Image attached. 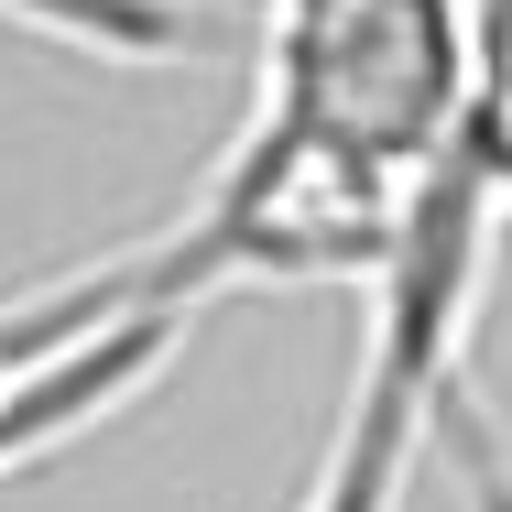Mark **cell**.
I'll return each instance as SVG.
<instances>
[{"instance_id":"4","label":"cell","mask_w":512,"mask_h":512,"mask_svg":"<svg viewBox=\"0 0 512 512\" xmlns=\"http://www.w3.org/2000/svg\"><path fill=\"white\" fill-rule=\"evenodd\" d=\"M0 22H22L66 55H99V66H175L207 44L197 0H0Z\"/></svg>"},{"instance_id":"2","label":"cell","mask_w":512,"mask_h":512,"mask_svg":"<svg viewBox=\"0 0 512 512\" xmlns=\"http://www.w3.org/2000/svg\"><path fill=\"white\" fill-rule=\"evenodd\" d=\"M502 142H512V0H480V99L404 207V240L371 284L349 404L327 425L295 512H404L414 469L469 382V306H480L491 229H502Z\"/></svg>"},{"instance_id":"3","label":"cell","mask_w":512,"mask_h":512,"mask_svg":"<svg viewBox=\"0 0 512 512\" xmlns=\"http://www.w3.org/2000/svg\"><path fill=\"white\" fill-rule=\"evenodd\" d=\"M197 316L186 306H153L131 251L120 262H88L66 284H33L0 306V480H22L33 458H55L66 436H88L131 404L175 338Z\"/></svg>"},{"instance_id":"1","label":"cell","mask_w":512,"mask_h":512,"mask_svg":"<svg viewBox=\"0 0 512 512\" xmlns=\"http://www.w3.org/2000/svg\"><path fill=\"white\" fill-rule=\"evenodd\" d=\"M251 120L197 207L131 251L153 306L229 284H382L425 164L480 99V0H262Z\"/></svg>"},{"instance_id":"5","label":"cell","mask_w":512,"mask_h":512,"mask_svg":"<svg viewBox=\"0 0 512 512\" xmlns=\"http://www.w3.org/2000/svg\"><path fill=\"white\" fill-rule=\"evenodd\" d=\"M436 447H447V480H458V512H512V447L502 425H491V404L458 382V404H447V425H436Z\"/></svg>"}]
</instances>
